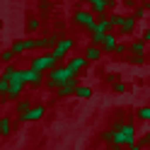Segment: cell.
Listing matches in <instances>:
<instances>
[{
  "instance_id": "cell-36",
  "label": "cell",
  "mask_w": 150,
  "mask_h": 150,
  "mask_svg": "<svg viewBox=\"0 0 150 150\" xmlns=\"http://www.w3.org/2000/svg\"><path fill=\"white\" fill-rule=\"evenodd\" d=\"M126 150H145V148H143V145H140V143H133V145H128Z\"/></svg>"
},
{
  "instance_id": "cell-35",
  "label": "cell",
  "mask_w": 150,
  "mask_h": 150,
  "mask_svg": "<svg viewBox=\"0 0 150 150\" xmlns=\"http://www.w3.org/2000/svg\"><path fill=\"white\" fill-rule=\"evenodd\" d=\"M140 39H143L145 44H150V27H145V29H143V34H140Z\"/></svg>"
},
{
  "instance_id": "cell-4",
  "label": "cell",
  "mask_w": 150,
  "mask_h": 150,
  "mask_svg": "<svg viewBox=\"0 0 150 150\" xmlns=\"http://www.w3.org/2000/svg\"><path fill=\"white\" fill-rule=\"evenodd\" d=\"M70 22L73 24H78V27H82V29H92V27H95V22H97V17L92 15L87 7H78V10L73 12V17H70Z\"/></svg>"
},
{
  "instance_id": "cell-25",
  "label": "cell",
  "mask_w": 150,
  "mask_h": 150,
  "mask_svg": "<svg viewBox=\"0 0 150 150\" xmlns=\"http://www.w3.org/2000/svg\"><path fill=\"white\" fill-rule=\"evenodd\" d=\"M17 70H20V68H15V65H5V70H3V73H0V78H3V80H7V82H10V80L15 78V75H17Z\"/></svg>"
},
{
  "instance_id": "cell-22",
  "label": "cell",
  "mask_w": 150,
  "mask_h": 150,
  "mask_svg": "<svg viewBox=\"0 0 150 150\" xmlns=\"http://www.w3.org/2000/svg\"><path fill=\"white\" fill-rule=\"evenodd\" d=\"M24 27H27V32H29V34H34V32L41 29V20H39V17H29Z\"/></svg>"
},
{
  "instance_id": "cell-26",
  "label": "cell",
  "mask_w": 150,
  "mask_h": 150,
  "mask_svg": "<svg viewBox=\"0 0 150 150\" xmlns=\"http://www.w3.org/2000/svg\"><path fill=\"white\" fill-rule=\"evenodd\" d=\"M99 138H102V143H107V145H114V131H111V128L102 131V133H99Z\"/></svg>"
},
{
  "instance_id": "cell-1",
  "label": "cell",
  "mask_w": 150,
  "mask_h": 150,
  "mask_svg": "<svg viewBox=\"0 0 150 150\" xmlns=\"http://www.w3.org/2000/svg\"><path fill=\"white\" fill-rule=\"evenodd\" d=\"M114 131V145L116 148H128L138 143V128H136V121L133 116H126V119H119L109 126Z\"/></svg>"
},
{
  "instance_id": "cell-28",
  "label": "cell",
  "mask_w": 150,
  "mask_h": 150,
  "mask_svg": "<svg viewBox=\"0 0 150 150\" xmlns=\"http://www.w3.org/2000/svg\"><path fill=\"white\" fill-rule=\"evenodd\" d=\"M109 20H111V24H114V29H119L121 22H124V15H121V12H114V15H109Z\"/></svg>"
},
{
  "instance_id": "cell-33",
  "label": "cell",
  "mask_w": 150,
  "mask_h": 150,
  "mask_svg": "<svg viewBox=\"0 0 150 150\" xmlns=\"http://www.w3.org/2000/svg\"><path fill=\"white\" fill-rule=\"evenodd\" d=\"M145 15H148V12L143 10V5H138V7H136V10H133V17H136V20H143V17H145Z\"/></svg>"
},
{
  "instance_id": "cell-16",
  "label": "cell",
  "mask_w": 150,
  "mask_h": 150,
  "mask_svg": "<svg viewBox=\"0 0 150 150\" xmlns=\"http://www.w3.org/2000/svg\"><path fill=\"white\" fill-rule=\"evenodd\" d=\"M65 65H68V70H70L73 75H80V73L85 70L90 63H87L85 58H82V56H73V58H68V63H65Z\"/></svg>"
},
{
  "instance_id": "cell-6",
  "label": "cell",
  "mask_w": 150,
  "mask_h": 150,
  "mask_svg": "<svg viewBox=\"0 0 150 150\" xmlns=\"http://www.w3.org/2000/svg\"><path fill=\"white\" fill-rule=\"evenodd\" d=\"M27 85H24V78H22V68L17 70V75L10 80V87H7V97L5 99H20V95H22V90H24Z\"/></svg>"
},
{
  "instance_id": "cell-27",
  "label": "cell",
  "mask_w": 150,
  "mask_h": 150,
  "mask_svg": "<svg viewBox=\"0 0 150 150\" xmlns=\"http://www.w3.org/2000/svg\"><path fill=\"white\" fill-rule=\"evenodd\" d=\"M126 61L131 63V65H145V56H126Z\"/></svg>"
},
{
  "instance_id": "cell-18",
  "label": "cell",
  "mask_w": 150,
  "mask_h": 150,
  "mask_svg": "<svg viewBox=\"0 0 150 150\" xmlns=\"http://www.w3.org/2000/svg\"><path fill=\"white\" fill-rule=\"evenodd\" d=\"M128 53H131V56H148V44H145L143 39L128 41Z\"/></svg>"
},
{
  "instance_id": "cell-15",
  "label": "cell",
  "mask_w": 150,
  "mask_h": 150,
  "mask_svg": "<svg viewBox=\"0 0 150 150\" xmlns=\"http://www.w3.org/2000/svg\"><path fill=\"white\" fill-rule=\"evenodd\" d=\"M102 49L99 46H92V44H87L85 49H82V58H85L87 63H97V61H102Z\"/></svg>"
},
{
  "instance_id": "cell-20",
  "label": "cell",
  "mask_w": 150,
  "mask_h": 150,
  "mask_svg": "<svg viewBox=\"0 0 150 150\" xmlns=\"http://www.w3.org/2000/svg\"><path fill=\"white\" fill-rule=\"evenodd\" d=\"M136 119L143 121V124H150V104H143L136 109Z\"/></svg>"
},
{
  "instance_id": "cell-2",
  "label": "cell",
  "mask_w": 150,
  "mask_h": 150,
  "mask_svg": "<svg viewBox=\"0 0 150 150\" xmlns=\"http://www.w3.org/2000/svg\"><path fill=\"white\" fill-rule=\"evenodd\" d=\"M70 78H78V75H73L70 70H68V65H56V68L51 70V73H46V80H44V87L46 90H58L61 85H65V82H68Z\"/></svg>"
},
{
  "instance_id": "cell-30",
  "label": "cell",
  "mask_w": 150,
  "mask_h": 150,
  "mask_svg": "<svg viewBox=\"0 0 150 150\" xmlns=\"http://www.w3.org/2000/svg\"><path fill=\"white\" fill-rule=\"evenodd\" d=\"M111 90H114V92H116V95H124V92L128 90V85H126V82H124V80H119V82H116V85H111Z\"/></svg>"
},
{
  "instance_id": "cell-7",
  "label": "cell",
  "mask_w": 150,
  "mask_h": 150,
  "mask_svg": "<svg viewBox=\"0 0 150 150\" xmlns=\"http://www.w3.org/2000/svg\"><path fill=\"white\" fill-rule=\"evenodd\" d=\"M73 49H75V39H73V36H61V41L56 44V49H53L51 53H53L58 61H63V58H65V56H68Z\"/></svg>"
},
{
  "instance_id": "cell-19",
  "label": "cell",
  "mask_w": 150,
  "mask_h": 150,
  "mask_svg": "<svg viewBox=\"0 0 150 150\" xmlns=\"http://www.w3.org/2000/svg\"><path fill=\"white\" fill-rule=\"evenodd\" d=\"M32 107H34V104H32V99H17V104H15V114L22 119V116H24Z\"/></svg>"
},
{
  "instance_id": "cell-9",
  "label": "cell",
  "mask_w": 150,
  "mask_h": 150,
  "mask_svg": "<svg viewBox=\"0 0 150 150\" xmlns=\"http://www.w3.org/2000/svg\"><path fill=\"white\" fill-rule=\"evenodd\" d=\"M58 41H61V34H58V32H51V34L36 39V49H41V53H44V51H53Z\"/></svg>"
},
{
  "instance_id": "cell-10",
  "label": "cell",
  "mask_w": 150,
  "mask_h": 150,
  "mask_svg": "<svg viewBox=\"0 0 150 150\" xmlns=\"http://www.w3.org/2000/svg\"><path fill=\"white\" fill-rule=\"evenodd\" d=\"M136 27H138V20H136V17H133V15H124V22H121L116 36H119V39H126V36H131V34L136 32Z\"/></svg>"
},
{
  "instance_id": "cell-34",
  "label": "cell",
  "mask_w": 150,
  "mask_h": 150,
  "mask_svg": "<svg viewBox=\"0 0 150 150\" xmlns=\"http://www.w3.org/2000/svg\"><path fill=\"white\" fill-rule=\"evenodd\" d=\"M138 143H140V145H143L145 150H150V131H148V133H145L143 138H140V140H138Z\"/></svg>"
},
{
  "instance_id": "cell-29",
  "label": "cell",
  "mask_w": 150,
  "mask_h": 150,
  "mask_svg": "<svg viewBox=\"0 0 150 150\" xmlns=\"http://www.w3.org/2000/svg\"><path fill=\"white\" fill-rule=\"evenodd\" d=\"M114 53H116V56H128V44L119 41V44H116V49H114Z\"/></svg>"
},
{
  "instance_id": "cell-37",
  "label": "cell",
  "mask_w": 150,
  "mask_h": 150,
  "mask_svg": "<svg viewBox=\"0 0 150 150\" xmlns=\"http://www.w3.org/2000/svg\"><path fill=\"white\" fill-rule=\"evenodd\" d=\"M143 10H145V12H150V3H143Z\"/></svg>"
},
{
  "instance_id": "cell-3",
  "label": "cell",
  "mask_w": 150,
  "mask_h": 150,
  "mask_svg": "<svg viewBox=\"0 0 150 150\" xmlns=\"http://www.w3.org/2000/svg\"><path fill=\"white\" fill-rule=\"evenodd\" d=\"M56 65H61V61L56 58L51 51H44V53L36 56V58H32V65H29V68L36 70V73H41V75H46V73H51Z\"/></svg>"
},
{
  "instance_id": "cell-21",
  "label": "cell",
  "mask_w": 150,
  "mask_h": 150,
  "mask_svg": "<svg viewBox=\"0 0 150 150\" xmlns=\"http://www.w3.org/2000/svg\"><path fill=\"white\" fill-rule=\"evenodd\" d=\"M12 133V121H10V116H0V136H10Z\"/></svg>"
},
{
  "instance_id": "cell-38",
  "label": "cell",
  "mask_w": 150,
  "mask_h": 150,
  "mask_svg": "<svg viewBox=\"0 0 150 150\" xmlns=\"http://www.w3.org/2000/svg\"><path fill=\"white\" fill-rule=\"evenodd\" d=\"M107 150H124V148H116V145H109Z\"/></svg>"
},
{
  "instance_id": "cell-5",
  "label": "cell",
  "mask_w": 150,
  "mask_h": 150,
  "mask_svg": "<svg viewBox=\"0 0 150 150\" xmlns=\"http://www.w3.org/2000/svg\"><path fill=\"white\" fill-rule=\"evenodd\" d=\"M111 7H116L114 0H90V3H87V10L95 15V17H104Z\"/></svg>"
},
{
  "instance_id": "cell-17",
  "label": "cell",
  "mask_w": 150,
  "mask_h": 150,
  "mask_svg": "<svg viewBox=\"0 0 150 150\" xmlns=\"http://www.w3.org/2000/svg\"><path fill=\"white\" fill-rule=\"evenodd\" d=\"M116 44H119V36H116V32H111V34H104L102 36V53H114V49H116Z\"/></svg>"
},
{
  "instance_id": "cell-8",
  "label": "cell",
  "mask_w": 150,
  "mask_h": 150,
  "mask_svg": "<svg viewBox=\"0 0 150 150\" xmlns=\"http://www.w3.org/2000/svg\"><path fill=\"white\" fill-rule=\"evenodd\" d=\"M12 53L20 56V53H29V51H36V39L34 36H27V39H15L12 41Z\"/></svg>"
},
{
  "instance_id": "cell-32",
  "label": "cell",
  "mask_w": 150,
  "mask_h": 150,
  "mask_svg": "<svg viewBox=\"0 0 150 150\" xmlns=\"http://www.w3.org/2000/svg\"><path fill=\"white\" fill-rule=\"evenodd\" d=\"M7 87H10V82L0 78V97H7Z\"/></svg>"
},
{
  "instance_id": "cell-31",
  "label": "cell",
  "mask_w": 150,
  "mask_h": 150,
  "mask_svg": "<svg viewBox=\"0 0 150 150\" xmlns=\"http://www.w3.org/2000/svg\"><path fill=\"white\" fill-rule=\"evenodd\" d=\"M104 80L111 82V85H116V82L121 80V75H119V73H107V75H104Z\"/></svg>"
},
{
  "instance_id": "cell-11",
  "label": "cell",
  "mask_w": 150,
  "mask_h": 150,
  "mask_svg": "<svg viewBox=\"0 0 150 150\" xmlns=\"http://www.w3.org/2000/svg\"><path fill=\"white\" fill-rule=\"evenodd\" d=\"M111 32H114V24H111L109 15H104V17H97L95 27L90 29V36H95V34H111Z\"/></svg>"
},
{
  "instance_id": "cell-12",
  "label": "cell",
  "mask_w": 150,
  "mask_h": 150,
  "mask_svg": "<svg viewBox=\"0 0 150 150\" xmlns=\"http://www.w3.org/2000/svg\"><path fill=\"white\" fill-rule=\"evenodd\" d=\"M80 87V78H70L65 85H61L56 90V97L58 99H65V97H75V90Z\"/></svg>"
},
{
  "instance_id": "cell-13",
  "label": "cell",
  "mask_w": 150,
  "mask_h": 150,
  "mask_svg": "<svg viewBox=\"0 0 150 150\" xmlns=\"http://www.w3.org/2000/svg\"><path fill=\"white\" fill-rule=\"evenodd\" d=\"M22 78H24V85H29V87H41L46 80L41 73H36L32 68H22Z\"/></svg>"
},
{
  "instance_id": "cell-23",
  "label": "cell",
  "mask_w": 150,
  "mask_h": 150,
  "mask_svg": "<svg viewBox=\"0 0 150 150\" xmlns=\"http://www.w3.org/2000/svg\"><path fill=\"white\" fill-rule=\"evenodd\" d=\"M17 58V56L12 53V49H3L0 51V63H5V65H12V61Z\"/></svg>"
},
{
  "instance_id": "cell-24",
  "label": "cell",
  "mask_w": 150,
  "mask_h": 150,
  "mask_svg": "<svg viewBox=\"0 0 150 150\" xmlns=\"http://www.w3.org/2000/svg\"><path fill=\"white\" fill-rule=\"evenodd\" d=\"M75 97H80V99H90V97H92V87H90V85H80L78 90H75Z\"/></svg>"
},
{
  "instance_id": "cell-14",
  "label": "cell",
  "mask_w": 150,
  "mask_h": 150,
  "mask_svg": "<svg viewBox=\"0 0 150 150\" xmlns=\"http://www.w3.org/2000/svg\"><path fill=\"white\" fill-rule=\"evenodd\" d=\"M46 116V104H34L27 114L20 119V121H27V124H34V121H41Z\"/></svg>"
}]
</instances>
